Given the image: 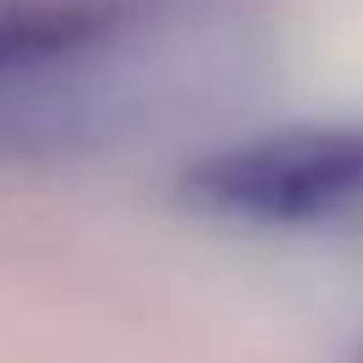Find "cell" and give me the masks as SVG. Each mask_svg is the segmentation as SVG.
Wrapping results in <instances>:
<instances>
[{"mask_svg": "<svg viewBox=\"0 0 363 363\" xmlns=\"http://www.w3.org/2000/svg\"><path fill=\"white\" fill-rule=\"evenodd\" d=\"M278 54L267 0L0 6V166H65L208 123Z\"/></svg>", "mask_w": 363, "mask_h": 363, "instance_id": "cell-1", "label": "cell"}, {"mask_svg": "<svg viewBox=\"0 0 363 363\" xmlns=\"http://www.w3.org/2000/svg\"><path fill=\"white\" fill-rule=\"evenodd\" d=\"M198 219L284 235H363V123H284L203 150L177 177Z\"/></svg>", "mask_w": 363, "mask_h": 363, "instance_id": "cell-2", "label": "cell"}]
</instances>
